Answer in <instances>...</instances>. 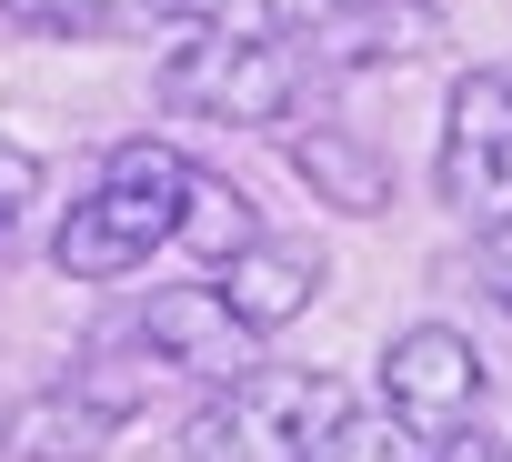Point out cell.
Returning a JSON list of instances; mask_svg holds the SVG:
<instances>
[{
    "mask_svg": "<svg viewBox=\"0 0 512 462\" xmlns=\"http://www.w3.org/2000/svg\"><path fill=\"white\" fill-rule=\"evenodd\" d=\"M312 91V61L272 21H201L161 61V111L221 121V131H282Z\"/></svg>",
    "mask_w": 512,
    "mask_h": 462,
    "instance_id": "obj_3",
    "label": "cell"
},
{
    "mask_svg": "<svg viewBox=\"0 0 512 462\" xmlns=\"http://www.w3.org/2000/svg\"><path fill=\"white\" fill-rule=\"evenodd\" d=\"M432 462H512V452H502V442H482V432H462V442H442Z\"/></svg>",
    "mask_w": 512,
    "mask_h": 462,
    "instance_id": "obj_16",
    "label": "cell"
},
{
    "mask_svg": "<svg viewBox=\"0 0 512 462\" xmlns=\"http://www.w3.org/2000/svg\"><path fill=\"white\" fill-rule=\"evenodd\" d=\"M0 21L41 41H131L151 21H181V0H0Z\"/></svg>",
    "mask_w": 512,
    "mask_h": 462,
    "instance_id": "obj_12",
    "label": "cell"
},
{
    "mask_svg": "<svg viewBox=\"0 0 512 462\" xmlns=\"http://www.w3.org/2000/svg\"><path fill=\"white\" fill-rule=\"evenodd\" d=\"M352 422V392L342 372H312V362H251L241 382H211L181 422V452L191 462H322Z\"/></svg>",
    "mask_w": 512,
    "mask_h": 462,
    "instance_id": "obj_2",
    "label": "cell"
},
{
    "mask_svg": "<svg viewBox=\"0 0 512 462\" xmlns=\"http://www.w3.org/2000/svg\"><path fill=\"white\" fill-rule=\"evenodd\" d=\"M402 452H412V442H402L392 422H372V412H352V422H342V442H332L322 462H402Z\"/></svg>",
    "mask_w": 512,
    "mask_h": 462,
    "instance_id": "obj_13",
    "label": "cell"
},
{
    "mask_svg": "<svg viewBox=\"0 0 512 462\" xmlns=\"http://www.w3.org/2000/svg\"><path fill=\"white\" fill-rule=\"evenodd\" d=\"M121 342H141V362L211 372V382H241V372H251V352H262V342L231 322V302H221L211 282H171V292H151V302L121 322Z\"/></svg>",
    "mask_w": 512,
    "mask_h": 462,
    "instance_id": "obj_8",
    "label": "cell"
},
{
    "mask_svg": "<svg viewBox=\"0 0 512 462\" xmlns=\"http://www.w3.org/2000/svg\"><path fill=\"white\" fill-rule=\"evenodd\" d=\"M282 151H292V171H302V181H312L332 211H352V221L392 211V161H382L362 131H342V121H312V131H292Z\"/></svg>",
    "mask_w": 512,
    "mask_h": 462,
    "instance_id": "obj_10",
    "label": "cell"
},
{
    "mask_svg": "<svg viewBox=\"0 0 512 462\" xmlns=\"http://www.w3.org/2000/svg\"><path fill=\"white\" fill-rule=\"evenodd\" d=\"M482 282H492V302H512V221L482 231Z\"/></svg>",
    "mask_w": 512,
    "mask_h": 462,
    "instance_id": "obj_15",
    "label": "cell"
},
{
    "mask_svg": "<svg viewBox=\"0 0 512 462\" xmlns=\"http://www.w3.org/2000/svg\"><path fill=\"white\" fill-rule=\"evenodd\" d=\"M422 11H432V0H422Z\"/></svg>",
    "mask_w": 512,
    "mask_h": 462,
    "instance_id": "obj_18",
    "label": "cell"
},
{
    "mask_svg": "<svg viewBox=\"0 0 512 462\" xmlns=\"http://www.w3.org/2000/svg\"><path fill=\"white\" fill-rule=\"evenodd\" d=\"M502 312H512V302H502Z\"/></svg>",
    "mask_w": 512,
    "mask_h": 462,
    "instance_id": "obj_19",
    "label": "cell"
},
{
    "mask_svg": "<svg viewBox=\"0 0 512 462\" xmlns=\"http://www.w3.org/2000/svg\"><path fill=\"white\" fill-rule=\"evenodd\" d=\"M322 282H332V262H322V242H272V231H262V242H251L211 292L231 302V322L251 332V342H272L282 322H302L312 302H322Z\"/></svg>",
    "mask_w": 512,
    "mask_h": 462,
    "instance_id": "obj_9",
    "label": "cell"
},
{
    "mask_svg": "<svg viewBox=\"0 0 512 462\" xmlns=\"http://www.w3.org/2000/svg\"><path fill=\"white\" fill-rule=\"evenodd\" d=\"M472 412H482V352H472V332H452V322L392 332V352H382V422L412 452H442V442L472 432Z\"/></svg>",
    "mask_w": 512,
    "mask_h": 462,
    "instance_id": "obj_4",
    "label": "cell"
},
{
    "mask_svg": "<svg viewBox=\"0 0 512 462\" xmlns=\"http://www.w3.org/2000/svg\"><path fill=\"white\" fill-rule=\"evenodd\" d=\"M31 191H41V161H31V151H21L11 131H0V211L21 221V211H31Z\"/></svg>",
    "mask_w": 512,
    "mask_h": 462,
    "instance_id": "obj_14",
    "label": "cell"
},
{
    "mask_svg": "<svg viewBox=\"0 0 512 462\" xmlns=\"http://www.w3.org/2000/svg\"><path fill=\"white\" fill-rule=\"evenodd\" d=\"M432 181L462 221L502 231L512 221V61L492 71H462L452 101H442V151H432Z\"/></svg>",
    "mask_w": 512,
    "mask_h": 462,
    "instance_id": "obj_5",
    "label": "cell"
},
{
    "mask_svg": "<svg viewBox=\"0 0 512 462\" xmlns=\"http://www.w3.org/2000/svg\"><path fill=\"white\" fill-rule=\"evenodd\" d=\"M0 252H11V211H0Z\"/></svg>",
    "mask_w": 512,
    "mask_h": 462,
    "instance_id": "obj_17",
    "label": "cell"
},
{
    "mask_svg": "<svg viewBox=\"0 0 512 462\" xmlns=\"http://www.w3.org/2000/svg\"><path fill=\"white\" fill-rule=\"evenodd\" d=\"M121 422H131V382L81 372V382H41V392H21L11 422H0V452H11V462H101Z\"/></svg>",
    "mask_w": 512,
    "mask_h": 462,
    "instance_id": "obj_7",
    "label": "cell"
},
{
    "mask_svg": "<svg viewBox=\"0 0 512 462\" xmlns=\"http://www.w3.org/2000/svg\"><path fill=\"white\" fill-rule=\"evenodd\" d=\"M251 242H262V211H251V191H241L231 171H191V211H181V242H171V252H191L201 272H231Z\"/></svg>",
    "mask_w": 512,
    "mask_h": 462,
    "instance_id": "obj_11",
    "label": "cell"
},
{
    "mask_svg": "<svg viewBox=\"0 0 512 462\" xmlns=\"http://www.w3.org/2000/svg\"><path fill=\"white\" fill-rule=\"evenodd\" d=\"M191 151L181 141H111L101 151V181L61 211V231H51V262L71 272V282H121V272H141L151 252H171L181 242V211H191Z\"/></svg>",
    "mask_w": 512,
    "mask_h": 462,
    "instance_id": "obj_1",
    "label": "cell"
},
{
    "mask_svg": "<svg viewBox=\"0 0 512 462\" xmlns=\"http://www.w3.org/2000/svg\"><path fill=\"white\" fill-rule=\"evenodd\" d=\"M272 31L312 61V81H342L422 51V0H282Z\"/></svg>",
    "mask_w": 512,
    "mask_h": 462,
    "instance_id": "obj_6",
    "label": "cell"
}]
</instances>
